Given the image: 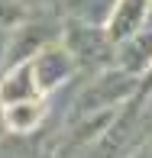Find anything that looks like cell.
<instances>
[{"label": "cell", "mask_w": 152, "mask_h": 158, "mask_svg": "<svg viewBox=\"0 0 152 158\" xmlns=\"http://www.w3.org/2000/svg\"><path fill=\"white\" fill-rule=\"evenodd\" d=\"M7 39H10V29L0 26V64H3V58H7Z\"/></svg>", "instance_id": "obj_13"}, {"label": "cell", "mask_w": 152, "mask_h": 158, "mask_svg": "<svg viewBox=\"0 0 152 158\" xmlns=\"http://www.w3.org/2000/svg\"><path fill=\"white\" fill-rule=\"evenodd\" d=\"M29 68H33L39 94H46V90H55L59 84L68 81V77L78 71V64L71 58V52L65 48V42H49L46 48H39V52L29 58Z\"/></svg>", "instance_id": "obj_3"}, {"label": "cell", "mask_w": 152, "mask_h": 158, "mask_svg": "<svg viewBox=\"0 0 152 158\" xmlns=\"http://www.w3.org/2000/svg\"><path fill=\"white\" fill-rule=\"evenodd\" d=\"M62 42L71 52V58H75L78 68H100V64L113 61V52H117L110 35H107V29L91 26V23H78V19L68 23Z\"/></svg>", "instance_id": "obj_2"}, {"label": "cell", "mask_w": 152, "mask_h": 158, "mask_svg": "<svg viewBox=\"0 0 152 158\" xmlns=\"http://www.w3.org/2000/svg\"><path fill=\"white\" fill-rule=\"evenodd\" d=\"M142 119H146V123H152V97H149V103H146V113H142Z\"/></svg>", "instance_id": "obj_14"}, {"label": "cell", "mask_w": 152, "mask_h": 158, "mask_svg": "<svg viewBox=\"0 0 152 158\" xmlns=\"http://www.w3.org/2000/svg\"><path fill=\"white\" fill-rule=\"evenodd\" d=\"M133 94H139V81H136L129 71H123V68L100 71V74H94V77H91L88 87L78 94L71 116L81 119V116H91V113L117 110V106H120V103H126Z\"/></svg>", "instance_id": "obj_1"}, {"label": "cell", "mask_w": 152, "mask_h": 158, "mask_svg": "<svg viewBox=\"0 0 152 158\" xmlns=\"http://www.w3.org/2000/svg\"><path fill=\"white\" fill-rule=\"evenodd\" d=\"M113 3H117V0H68V13L78 19V23L100 26V23H107Z\"/></svg>", "instance_id": "obj_9"}, {"label": "cell", "mask_w": 152, "mask_h": 158, "mask_svg": "<svg viewBox=\"0 0 152 158\" xmlns=\"http://www.w3.org/2000/svg\"><path fill=\"white\" fill-rule=\"evenodd\" d=\"M33 97H42L39 87H36V77H33V68L29 61H20L13 64V71L0 81V103H16V100H33Z\"/></svg>", "instance_id": "obj_7"}, {"label": "cell", "mask_w": 152, "mask_h": 158, "mask_svg": "<svg viewBox=\"0 0 152 158\" xmlns=\"http://www.w3.org/2000/svg\"><path fill=\"white\" fill-rule=\"evenodd\" d=\"M117 45L120 48L113 52L117 68L129 71V74H139L142 68H149V61H152V6H149L146 19H142V26L133 35H126L123 42H117Z\"/></svg>", "instance_id": "obj_5"}, {"label": "cell", "mask_w": 152, "mask_h": 158, "mask_svg": "<svg viewBox=\"0 0 152 158\" xmlns=\"http://www.w3.org/2000/svg\"><path fill=\"white\" fill-rule=\"evenodd\" d=\"M46 116V103L42 97L33 100H16V103H7L3 106V123L10 132H33L39 126V119Z\"/></svg>", "instance_id": "obj_8"}, {"label": "cell", "mask_w": 152, "mask_h": 158, "mask_svg": "<svg viewBox=\"0 0 152 158\" xmlns=\"http://www.w3.org/2000/svg\"><path fill=\"white\" fill-rule=\"evenodd\" d=\"M146 71H149V74L139 81V94H152V61H149V68H146Z\"/></svg>", "instance_id": "obj_12"}, {"label": "cell", "mask_w": 152, "mask_h": 158, "mask_svg": "<svg viewBox=\"0 0 152 158\" xmlns=\"http://www.w3.org/2000/svg\"><path fill=\"white\" fill-rule=\"evenodd\" d=\"M59 39V29L46 19H23L10 29V39H7V64H20L29 61L39 48H46L49 42Z\"/></svg>", "instance_id": "obj_4"}, {"label": "cell", "mask_w": 152, "mask_h": 158, "mask_svg": "<svg viewBox=\"0 0 152 158\" xmlns=\"http://www.w3.org/2000/svg\"><path fill=\"white\" fill-rule=\"evenodd\" d=\"M126 158H152V139L146 142V145H139V148H136V152H129Z\"/></svg>", "instance_id": "obj_11"}, {"label": "cell", "mask_w": 152, "mask_h": 158, "mask_svg": "<svg viewBox=\"0 0 152 158\" xmlns=\"http://www.w3.org/2000/svg\"><path fill=\"white\" fill-rule=\"evenodd\" d=\"M23 19H26V3L23 0H0V26L3 29H13Z\"/></svg>", "instance_id": "obj_10"}, {"label": "cell", "mask_w": 152, "mask_h": 158, "mask_svg": "<svg viewBox=\"0 0 152 158\" xmlns=\"http://www.w3.org/2000/svg\"><path fill=\"white\" fill-rule=\"evenodd\" d=\"M149 6H152V0H117L113 3L110 16H107V35H110L113 45L139 29L146 13H149Z\"/></svg>", "instance_id": "obj_6"}]
</instances>
